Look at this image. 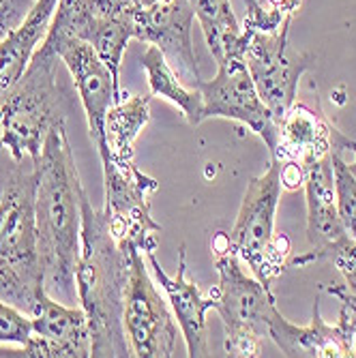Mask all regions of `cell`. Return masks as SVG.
<instances>
[{
  "label": "cell",
  "mask_w": 356,
  "mask_h": 358,
  "mask_svg": "<svg viewBox=\"0 0 356 358\" xmlns=\"http://www.w3.org/2000/svg\"><path fill=\"white\" fill-rule=\"evenodd\" d=\"M134 39V24L131 15H116V17H97L92 15L84 41L92 45L97 56L110 69L114 78V86L120 90V64L127 43ZM122 92V90H120Z\"/></svg>",
  "instance_id": "7402d4cb"
},
{
  "label": "cell",
  "mask_w": 356,
  "mask_h": 358,
  "mask_svg": "<svg viewBox=\"0 0 356 358\" xmlns=\"http://www.w3.org/2000/svg\"><path fill=\"white\" fill-rule=\"evenodd\" d=\"M127 281L129 251L114 241L104 210L92 208L84 191L76 289L78 303L88 317L94 358L131 356L122 324Z\"/></svg>",
  "instance_id": "7a4b0ae2"
},
{
  "label": "cell",
  "mask_w": 356,
  "mask_h": 358,
  "mask_svg": "<svg viewBox=\"0 0 356 358\" xmlns=\"http://www.w3.org/2000/svg\"><path fill=\"white\" fill-rule=\"evenodd\" d=\"M346 142H348V138L335 129L331 164H333V178H335L337 210H339V217H341L346 232L356 243V176L352 174L348 161L341 155L346 150Z\"/></svg>",
  "instance_id": "cb8c5ba5"
},
{
  "label": "cell",
  "mask_w": 356,
  "mask_h": 358,
  "mask_svg": "<svg viewBox=\"0 0 356 358\" xmlns=\"http://www.w3.org/2000/svg\"><path fill=\"white\" fill-rule=\"evenodd\" d=\"M35 7V0H0V41L13 32Z\"/></svg>",
  "instance_id": "4316f807"
},
{
  "label": "cell",
  "mask_w": 356,
  "mask_h": 358,
  "mask_svg": "<svg viewBox=\"0 0 356 358\" xmlns=\"http://www.w3.org/2000/svg\"><path fill=\"white\" fill-rule=\"evenodd\" d=\"M290 20H292V15H287L281 26L271 30L243 26L249 35L245 50L249 73L253 78L257 94L277 118V122L297 103L299 82L315 62V56L309 52L290 50Z\"/></svg>",
  "instance_id": "5b68a950"
},
{
  "label": "cell",
  "mask_w": 356,
  "mask_h": 358,
  "mask_svg": "<svg viewBox=\"0 0 356 358\" xmlns=\"http://www.w3.org/2000/svg\"><path fill=\"white\" fill-rule=\"evenodd\" d=\"M37 251L45 292L64 303H78L76 266L82 236V180L76 168L67 127H54L35 161Z\"/></svg>",
  "instance_id": "6da1fadb"
},
{
  "label": "cell",
  "mask_w": 356,
  "mask_h": 358,
  "mask_svg": "<svg viewBox=\"0 0 356 358\" xmlns=\"http://www.w3.org/2000/svg\"><path fill=\"white\" fill-rule=\"evenodd\" d=\"M62 64L67 67L76 86L78 99L84 108L90 140L99 148L104 144L106 116L114 103L122 99V92L114 86L110 69L97 56L92 45L84 39H71L58 50Z\"/></svg>",
  "instance_id": "5bb4252c"
},
{
  "label": "cell",
  "mask_w": 356,
  "mask_h": 358,
  "mask_svg": "<svg viewBox=\"0 0 356 358\" xmlns=\"http://www.w3.org/2000/svg\"><path fill=\"white\" fill-rule=\"evenodd\" d=\"M60 56L37 48L20 82L0 99V134L15 161H37L54 127L67 122L76 86Z\"/></svg>",
  "instance_id": "3957f363"
},
{
  "label": "cell",
  "mask_w": 356,
  "mask_h": 358,
  "mask_svg": "<svg viewBox=\"0 0 356 358\" xmlns=\"http://www.w3.org/2000/svg\"><path fill=\"white\" fill-rule=\"evenodd\" d=\"M150 120V96L131 94L114 103L106 116L104 144L97 148L101 161L127 166L136 161V140Z\"/></svg>",
  "instance_id": "d6986e66"
},
{
  "label": "cell",
  "mask_w": 356,
  "mask_h": 358,
  "mask_svg": "<svg viewBox=\"0 0 356 358\" xmlns=\"http://www.w3.org/2000/svg\"><path fill=\"white\" fill-rule=\"evenodd\" d=\"M335 127L305 103H294L279 120L277 148L271 155L281 164L309 168L313 161L331 157Z\"/></svg>",
  "instance_id": "e0dca14e"
},
{
  "label": "cell",
  "mask_w": 356,
  "mask_h": 358,
  "mask_svg": "<svg viewBox=\"0 0 356 358\" xmlns=\"http://www.w3.org/2000/svg\"><path fill=\"white\" fill-rule=\"evenodd\" d=\"M305 198H307V241L311 251L292 259V266H305L318 259H331L339 255L354 241L346 232L337 210L335 178L331 157H325L307 168L305 176Z\"/></svg>",
  "instance_id": "4fadbf2b"
},
{
  "label": "cell",
  "mask_w": 356,
  "mask_h": 358,
  "mask_svg": "<svg viewBox=\"0 0 356 358\" xmlns=\"http://www.w3.org/2000/svg\"><path fill=\"white\" fill-rule=\"evenodd\" d=\"M129 251V281L124 294L122 324L131 356L140 358H170L176 356L178 322L170 303L161 299L157 281L144 264V253L127 247Z\"/></svg>",
  "instance_id": "8992f818"
},
{
  "label": "cell",
  "mask_w": 356,
  "mask_h": 358,
  "mask_svg": "<svg viewBox=\"0 0 356 358\" xmlns=\"http://www.w3.org/2000/svg\"><path fill=\"white\" fill-rule=\"evenodd\" d=\"M213 253L219 273V285L213 287L215 311L223 322L225 352L247 358L262 356V339L269 337V317L277 307L273 289L260 279L245 275L225 232H217Z\"/></svg>",
  "instance_id": "277c9868"
},
{
  "label": "cell",
  "mask_w": 356,
  "mask_h": 358,
  "mask_svg": "<svg viewBox=\"0 0 356 358\" xmlns=\"http://www.w3.org/2000/svg\"><path fill=\"white\" fill-rule=\"evenodd\" d=\"M35 187V161L24 159L0 198V255L32 287L45 289L37 251Z\"/></svg>",
  "instance_id": "9c48e42d"
},
{
  "label": "cell",
  "mask_w": 356,
  "mask_h": 358,
  "mask_svg": "<svg viewBox=\"0 0 356 358\" xmlns=\"http://www.w3.org/2000/svg\"><path fill=\"white\" fill-rule=\"evenodd\" d=\"M32 337L30 317L13 305L0 301V345L24 348Z\"/></svg>",
  "instance_id": "484cf974"
},
{
  "label": "cell",
  "mask_w": 356,
  "mask_h": 358,
  "mask_svg": "<svg viewBox=\"0 0 356 358\" xmlns=\"http://www.w3.org/2000/svg\"><path fill=\"white\" fill-rule=\"evenodd\" d=\"M204 32L206 45L217 62L245 56L247 30L238 24L230 0H189Z\"/></svg>",
  "instance_id": "ffe728a7"
},
{
  "label": "cell",
  "mask_w": 356,
  "mask_h": 358,
  "mask_svg": "<svg viewBox=\"0 0 356 358\" xmlns=\"http://www.w3.org/2000/svg\"><path fill=\"white\" fill-rule=\"evenodd\" d=\"M32 337L20 348L26 358H88L92 356V339L88 317L82 307L64 305L48 292L30 313Z\"/></svg>",
  "instance_id": "7c38bea8"
},
{
  "label": "cell",
  "mask_w": 356,
  "mask_h": 358,
  "mask_svg": "<svg viewBox=\"0 0 356 358\" xmlns=\"http://www.w3.org/2000/svg\"><path fill=\"white\" fill-rule=\"evenodd\" d=\"M106 206L114 241L127 249L134 247L144 255L157 251L161 225L150 215V195L157 191V180L146 176L136 161L127 166H116L112 161H101Z\"/></svg>",
  "instance_id": "52a82bcc"
},
{
  "label": "cell",
  "mask_w": 356,
  "mask_h": 358,
  "mask_svg": "<svg viewBox=\"0 0 356 358\" xmlns=\"http://www.w3.org/2000/svg\"><path fill=\"white\" fill-rule=\"evenodd\" d=\"M88 9L97 17H116L131 13V0H86Z\"/></svg>",
  "instance_id": "f1b7e54d"
},
{
  "label": "cell",
  "mask_w": 356,
  "mask_h": 358,
  "mask_svg": "<svg viewBox=\"0 0 356 358\" xmlns=\"http://www.w3.org/2000/svg\"><path fill=\"white\" fill-rule=\"evenodd\" d=\"M129 15L134 24V39L161 50L178 78L187 86L198 88L202 78L191 39L196 13L189 0H161L152 7L136 9Z\"/></svg>",
  "instance_id": "8fae6325"
},
{
  "label": "cell",
  "mask_w": 356,
  "mask_h": 358,
  "mask_svg": "<svg viewBox=\"0 0 356 358\" xmlns=\"http://www.w3.org/2000/svg\"><path fill=\"white\" fill-rule=\"evenodd\" d=\"M281 161L271 157V166L264 174L251 178L241 202L234 227L230 232L232 251L245 262L253 277L271 287L269 255L275 238V215L281 198Z\"/></svg>",
  "instance_id": "ba28073f"
},
{
  "label": "cell",
  "mask_w": 356,
  "mask_h": 358,
  "mask_svg": "<svg viewBox=\"0 0 356 358\" xmlns=\"http://www.w3.org/2000/svg\"><path fill=\"white\" fill-rule=\"evenodd\" d=\"M346 150H352V155H354V161H352V164H348V166H350L352 174L356 176V142L348 140V144H346Z\"/></svg>",
  "instance_id": "4dcf8cb0"
},
{
  "label": "cell",
  "mask_w": 356,
  "mask_h": 358,
  "mask_svg": "<svg viewBox=\"0 0 356 358\" xmlns=\"http://www.w3.org/2000/svg\"><path fill=\"white\" fill-rule=\"evenodd\" d=\"M354 356H356V343H354Z\"/></svg>",
  "instance_id": "1f68e13d"
},
{
  "label": "cell",
  "mask_w": 356,
  "mask_h": 358,
  "mask_svg": "<svg viewBox=\"0 0 356 358\" xmlns=\"http://www.w3.org/2000/svg\"><path fill=\"white\" fill-rule=\"evenodd\" d=\"M140 62L148 78L150 96H161L164 101L178 108L180 114L187 118V122L193 127L204 120L202 118V92L198 88L187 86L178 78V73L172 69V64L161 54V50H157L155 45H148Z\"/></svg>",
  "instance_id": "44dd1931"
},
{
  "label": "cell",
  "mask_w": 356,
  "mask_h": 358,
  "mask_svg": "<svg viewBox=\"0 0 356 358\" xmlns=\"http://www.w3.org/2000/svg\"><path fill=\"white\" fill-rule=\"evenodd\" d=\"M269 337L281 350L283 356H299V358H346L354 356L356 337L346 331L337 322L335 327L322 320L320 301L313 303L311 322L307 327H297L281 315L275 307L269 317Z\"/></svg>",
  "instance_id": "2e32d148"
},
{
  "label": "cell",
  "mask_w": 356,
  "mask_h": 358,
  "mask_svg": "<svg viewBox=\"0 0 356 358\" xmlns=\"http://www.w3.org/2000/svg\"><path fill=\"white\" fill-rule=\"evenodd\" d=\"M202 118H230L247 124L273 155L279 138V122L257 94L245 56L217 62V76L200 82Z\"/></svg>",
  "instance_id": "30bf717a"
},
{
  "label": "cell",
  "mask_w": 356,
  "mask_h": 358,
  "mask_svg": "<svg viewBox=\"0 0 356 358\" xmlns=\"http://www.w3.org/2000/svg\"><path fill=\"white\" fill-rule=\"evenodd\" d=\"M90 20H92V13L88 9L86 0H58L48 37L43 39L39 48L43 52L58 56V50L67 41L84 39Z\"/></svg>",
  "instance_id": "603a6c76"
},
{
  "label": "cell",
  "mask_w": 356,
  "mask_h": 358,
  "mask_svg": "<svg viewBox=\"0 0 356 358\" xmlns=\"http://www.w3.org/2000/svg\"><path fill=\"white\" fill-rule=\"evenodd\" d=\"M333 264L343 275V281H346L343 287L348 289V294H352L356 299V243H352L339 255H335Z\"/></svg>",
  "instance_id": "83f0119b"
},
{
  "label": "cell",
  "mask_w": 356,
  "mask_h": 358,
  "mask_svg": "<svg viewBox=\"0 0 356 358\" xmlns=\"http://www.w3.org/2000/svg\"><path fill=\"white\" fill-rule=\"evenodd\" d=\"M146 262L152 279L166 292L170 309L178 322L180 335L185 339L187 356L202 358L208 356V327H206V311L215 309L213 289L204 296L198 283L187 277V247L178 249V268L176 275H168L161 268L155 251L146 253Z\"/></svg>",
  "instance_id": "9a60e30c"
},
{
  "label": "cell",
  "mask_w": 356,
  "mask_h": 358,
  "mask_svg": "<svg viewBox=\"0 0 356 358\" xmlns=\"http://www.w3.org/2000/svg\"><path fill=\"white\" fill-rule=\"evenodd\" d=\"M17 166H20V161L13 159V155L9 152V148L3 140V134H0V198H3V193H5L11 176L15 174Z\"/></svg>",
  "instance_id": "f546056e"
},
{
  "label": "cell",
  "mask_w": 356,
  "mask_h": 358,
  "mask_svg": "<svg viewBox=\"0 0 356 358\" xmlns=\"http://www.w3.org/2000/svg\"><path fill=\"white\" fill-rule=\"evenodd\" d=\"M41 292L45 289H37L32 287L9 262L0 255V301H5L9 305H13L15 309L24 311L28 317L35 309Z\"/></svg>",
  "instance_id": "d4e9b609"
},
{
  "label": "cell",
  "mask_w": 356,
  "mask_h": 358,
  "mask_svg": "<svg viewBox=\"0 0 356 358\" xmlns=\"http://www.w3.org/2000/svg\"><path fill=\"white\" fill-rule=\"evenodd\" d=\"M56 5L58 0H35L28 17L0 41V99L20 82L37 48L48 37Z\"/></svg>",
  "instance_id": "ac0fdd59"
}]
</instances>
